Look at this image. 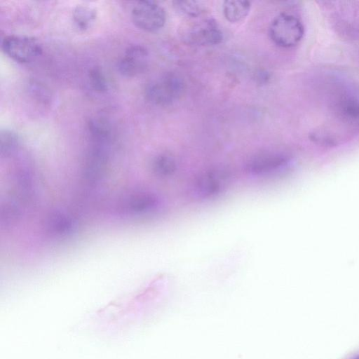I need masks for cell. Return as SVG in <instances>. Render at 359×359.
Segmentation results:
<instances>
[{
  "instance_id": "cell-1",
  "label": "cell",
  "mask_w": 359,
  "mask_h": 359,
  "mask_svg": "<svg viewBox=\"0 0 359 359\" xmlns=\"http://www.w3.org/2000/svg\"><path fill=\"white\" fill-rule=\"evenodd\" d=\"M185 89L184 79L177 73L168 72L150 81L145 87L144 93L147 100L152 104L165 107L178 101Z\"/></svg>"
},
{
  "instance_id": "cell-2",
  "label": "cell",
  "mask_w": 359,
  "mask_h": 359,
  "mask_svg": "<svg viewBox=\"0 0 359 359\" xmlns=\"http://www.w3.org/2000/svg\"><path fill=\"white\" fill-rule=\"evenodd\" d=\"M193 18L194 20L182 26L180 32L182 41L196 46H213L222 43L224 34L217 22L211 18Z\"/></svg>"
},
{
  "instance_id": "cell-3",
  "label": "cell",
  "mask_w": 359,
  "mask_h": 359,
  "mask_svg": "<svg viewBox=\"0 0 359 359\" xmlns=\"http://www.w3.org/2000/svg\"><path fill=\"white\" fill-rule=\"evenodd\" d=\"M269 34L271 41L285 48L297 46L304 35V26L296 16L282 13L270 24Z\"/></svg>"
},
{
  "instance_id": "cell-4",
  "label": "cell",
  "mask_w": 359,
  "mask_h": 359,
  "mask_svg": "<svg viewBox=\"0 0 359 359\" xmlns=\"http://www.w3.org/2000/svg\"><path fill=\"white\" fill-rule=\"evenodd\" d=\"M1 48L6 55L20 63L34 61L43 51L40 41L27 35L6 36L1 41Z\"/></svg>"
},
{
  "instance_id": "cell-5",
  "label": "cell",
  "mask_w": 359,
  "mask_h": 359,
  "mask_svg": "<svg viewBox=\"0 0 359 359\" xmlns=\"http://www.w3.org/2000/svg\"><path fill=\"white\" fill-rule=\"evenodd\" d=\"M131 18L139 29L153 32L161 29L164 26L166 14L164 8L156 2L140 1L133 7Z\"/></svg>"
},
{
  "instance_id": "cell-6",
  "label": "cell",
  "mask_w": 359,
  "mask_h": 359,
  "mask_svg": "<svg viewBox=\"0 0 359 359\" xmlns=\"http://www.w3.org/2000/svg\"><path fill=\"white\" fill-rule=\"evenodd\" d=\"M290 158L283 153H261L248 161L245 170L252 175H265L284 170L290 165Z\"/></svg>"
},
{
  "instance_id": "cell-7",
  "label": "cell",
  "mask_w": 359,
  "mask_h": 359,
  "mask_svg": "<svg viewBox=\"0 0 359 359\" xmlns=\"http://www.w3.org/2000/svg\"><path fill=\"white\" fill-rule=\"evenodd\" d=\"M229 174L222 169H213L203 173L196 180L194 191L201 198H210L221 194L226 189Z\"/></svg>"
},
{
  "instance_id": "cell-8",
  "label": "cell",
  "mask_w": 359,
  "mask_h": 359,
  "mask_svg": "<svg viewBox=\"0 0 359 359\" xmlns=\"http://www.w3.org/2000/svg\"><path fill=\"white\" fill-rule=\"evenodd\" d=\"M149 62L148 50L143 46L134 44L128 46L118 62L121 74L126 77H134L143 73Z\"/></svg>"
},
{
  "instance_id": "cell-9",
  "label": "cell",
  "mask_w": 359,
  "mask_h": 359,
  "mask_svg": "<svg viewBox=\"0 0 359 359\" xmlns=\"http://www.w3.org/2000/svg\"><path fill=\"white\" fill-rule=\"evenodd\" d=\"M251 3L245 0L225 1L222 5L224 18L231 23L242 21L249 14Z\"/></svg>"
},
{
  "instance_id": "cell-10",
  "label": "cell",
  "mask_w": 359,
  "mask_h": 359,
  "mask_svg": "<svg viewBox=\"0 0 359 359\" xmlns=\"http://www.w3.org/2000/svg\"><path fill=\"white\" fill-rule=\"evenodd\" d=\"M97 15L96 9L88 5H79L72 12L74 25L80 31L88 29L95 22Z\"/></svg>"
},
{
  "instance_id": "cell-11",
  "label": "cell",
  "mask_w": 359,
  "mask_h": 359,
  "mask_svg": "<svg viewBox=\"0 0 359 359\" xmlns=\"http://www.w3.org/2000/svg\"><path fill=\"white\" fill-rule=\"evenodd\" d=\"M176 170L177 162L170 154H158L152 161L151 170L158 177H170L175 172Z\"/></svg>"
},
{
  "instance_id": "cell-12",
  "label": "cell",
  "mask_w": 359,
  "mask_h": 359,
  "mask_svg": "<svg viewBox=\"0 0 359 359\" xmlns=\"http://www.w3.org/2000/svg\"><path fill=\"white\" fill-rule=\"evenodd\" d=\"M19 137L13 130L3 129L0 133V148L1 156L8 157L15 154L19 147Z\"/></svg>"
},
{
  "instance_id": "cell-13",
  "label": "cell",
  "mask_w": 359,
  "mask_h": 359,
  "mask_svg": "<svg viewBox=\"0 0 359 359\" xmlns=\"http://www.w3.org/2000/svg\"><path fill=\"white\" fill-rule=\"evenodd\" d=\"M175 10L189 18H198L205 11L204 5L196 1H175L172 2Z\"/></svg>"
},
{
  "instance_id": "cell-14",
  "label": "cell",
  "mask_w": 359,
  "mask_h": 359,
  "mask_svg": "<svg viewBox=\"0 0 359 359\" xmlns=\"http://www.w3.org/2000/svg\"><path fill=\"white\" fill-rule=\"evenodd\" d=\"M88 80L91 88L97 93H104L109 89L107 79L99 67H94L89 70Z\"/></svg>"
},
{
  "instance_id": "cell-15",
  "label": "cell",
  "mask_w": 359,
  "mask_h": 359,
  "mask_svg": "<svg viewBox=\"0 0 359 359\" xmlns=\"http://www.w3.org/2000/svg\"><path fill=\"white\" fill-rule=\"evenodd\" d=\"M343 112L346 117L353 121L359 120V104L351 100L346 102L343 107Z\"/></svg>"
},
{
  "instance_id": "cell-16",
  "label": "cell",
  "mask_w": 359,
  "mask_h": 359,
  "mask_svg": "<svg viewBox=\"0 0 359 359\" xmlns=\"http://www.w3.org/2000/svg\"><path fill=\"white\" fill-rule=\"evenodd\" d=\"M31 91L34 95L41 102H47L50 99V94L46 88L39 85V83L34 82L31 83Z\"/></svg>"
},
{
  "instance_id": "cell-17",
  "label": "cell",
  "mask_w": 359,
  "mask_h": 359,
  "mask_svg": "<svg viewBox=\"0 0 359 359\" xmlns=\"http://www.w3.org/2000/svg\"><path fill=\"white\" fill-rule=\"evenodd\" d=\"M353 359H359V355L355 356Z\"/></svg>"
}]
</instances>
